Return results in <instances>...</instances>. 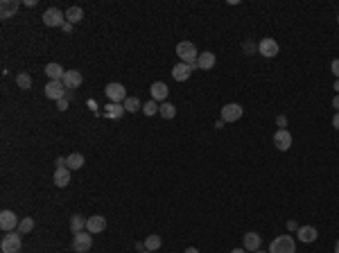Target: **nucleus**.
Wrapping results in <instances>:
<instances>
[{"label":"nucleus","mask_w":339,"mask_h":253,"mask_svg":"<svg viewBox=\"0 0 339 253\" xmlns=\"http://www.w3.org/2000/svg\"><path fill=\"white\" fill-rule=\"evenodd\" d=\"M192 72H195V66L176 64L174 68H172V77H174V82H186V79H190Z\"/></svg>","instance_id":"13"},{"label":"nucleus","mask_w":339,"mask_h":253,"mask_svg":"<svg viewBox=\"0 0 339 253\" xmlns=\"http://www.w3.org/2000/svg\"><path fill=\"white\" fill-rule=\"evenodd\" d=\"M276 122H278V127H281V129H285V127H287V118L285 116H278V120H276Z\"/></svg>","instance_id":"34"},{"label":"nucleus","mask_w":339,"mask_h":253,"mask_svg":"<svg viewBox=\"0 0 339 253\" xmlns=\"http://www.w3.org/2000/svg\"><path fill=\"white\" fill-rule=\"evenodd\" d=\"M18 7H20L18 0H2L0 2V16L2 18H12L14 14L18 12Z\"/></svg>","instance_id":"17"},{"label":"nucleus","mask_w":339,"mask_h":253,"mask_svg":"<svg viewBox=\"0 0 339 253\" xmlns=\"http://www.w3.org/2000/svg\"><path fill=\"white\" fill-rule=\"evenodd\" d=\"M52 179H54V186H57V188H66V186L70 183V169L68 168H57Z\"/></svg>","instance_id":"18"},{"label":"nucleus","mask_w":339,"mask_h":253,"mask_svg":"<svg viewBox=\"0 0 339 253\" xmlns=\"http://www.w3.org/2000/svg\"><path fill=\"white\" fill-rule=\"evenodd\" d=\"M46 75H48V79H50V82H61V79H64V75H66V70L59 64H48L46 66Z\"/></svg>","instance_id":"21"},{"label":"nucleus","mask_w":339,"mask_h":253,"mask_svg":"<svg viewBox=\"0 0 339 253\" xmlns=\"http://www.w3.org/2000/svg\"><path fill=\"white\" fill-rule=\"evenodd\" d=\"M18 224H20V219L14 210H2V213H0V228H2L5 233H14V231L18 228Z\"/></svg>","instance_id":"5"},{"label":"nucleus","mask_w":339,"mask_h":253,"mask_svg":"<svg viewBox=\"0 0 339 253\" xmlns=\"http://www.w3.org/2000/svg\"><path fill=\"white\" fill-rule=\"evenodd\" d=\"M335 91H339V79H337V82H335Z\"/></svg>","instance_id":"43"},{"label":"nucleus","mask_w":339,"mask_h":253,"mask_svg":"<svg viewBox=\"0 0 339 253\" xmlns=\"http://www.w3.org/2000/svg\"><path fill=\"white\" fill-rule=\"evenodd\" d=\"M104 93H106V98H109V102H113V104H120L127 100V88H124L122 84H118V82L106 84Z\"/></svg>","instance_id":"4"},{"label":"nucleus","mask_w":339,"mask_h":253,"mask_svg":"<svg viewBox=\"0 0 339 253\" xmlns=\"http://www.w3.org/2000/svg\"><path fill=\"white\" fill-rule=\"evenodd\" d=\"M124 113V106H120V104H106L104 106V116L106 118H113V120H116V118H120Z\"/></svg>","instance_id":"24"},{"label":"nucleus","mask_w":339,"mask_h":253,"mask_svg":"<svg viewBox=\"0 0 339 253\" xmlns=\"http://www.w3.org/2000/svg\"><path fill=\"white\" fill-rule=\"evenodd\" d=\"M186 253H199V249H195V247H190V249H186Z\"/></svg>","instance_id":"40"},{"label":"nucleus","mask_w":339,"mask_h":253,"mask_svg":"<svg viewBox=\"0 0 339 253\" xmlns=\"http://www.w3.org/2000/svg\"><path fill=\"white\" fill-rule=\"evenodd\" d=\"M333 127H335V129H339V111L335 113V118H333Z\"/></svg>","instance_id":"37"},{"label":"nucleus","mask_w":339,"mask_h":253,"mask_svg":"<svg viewBox=\"0 0 339 253\" xmlns=\"http://www.w3.org/2000/svg\"><path fill=\"white\" fill-rule=\"evenodd\" d=\"M269 253H296V242L292 235H278L269 244Z\"/></svg>","instance_id":"2"},{"label":"nucleus","mask_w":339,"mask_h":253,"mask_svg":"<svg viewBox=\"0 0 339 253\" xmlns=\"http://www.w3.org/2000/svg\"><path fill=\"white\" fill-rule=\"evenodd\" d=\"M337 20H339V18H337Z\"/></svg>","instance_id":"46"},{"label":"nucleus","mask_w":339,"mask_h":253,"mask_svg":"<svg viewBox=\"0 0 339 253\" xmlns=\"http://www.w3.org/2000/svg\"><path fill=\"white\" fill-rule=\"evenodd\" d=\"M86 219H88V217H82V215H72V217H70V231H72V233H79V231H84V228H86Z\"/></svg>","instance_id":"23"},{"label":"nucleus","mask_w":339,"mask_h":253,"mask_svg":"<svg viewBox=\"0 0 339 253\" xmlns=\"http://www.w3.org/2000/svg\"><path fill=\"white\" fill-rule=\"evenodd\" d=\"M242 244H244V247L242 249H247V251H260V244H262V237L258 233H254V231H251V233H247L244 235V240H242Z\"/></svg>","instance_id":"16"},{"label":"nucleus","mask_w":339,"mask_h":253,"mask_svg":"<svg viewBox=\"0 0 339 253\" xmlns=\"http://www.w3.org/2000/svg\"><path fill=\"white\" fill-rule=\"evenodd\" d=\"M274 145H276V150L287 152L289 147H292V134H289L287 129H278L274 134Z\"/></svg>","instance_id":"11"},{"label":"nucleus","mask_w":339,"mask_h":253,"mask_svg":"<svg viewBox=\"0 0 339 253\" xmlns=\"http://www.w3.org/2000/svg\"><path fill=\"white\" fill-rule=\"evenodd\" d=\"M32 228H34V219H32V217H25V219H20L18 233H30Z\"/></svg>","instance_id":"31"},{"label":"nucleus","mask_w":339,"mask_h":253,"mask_svg":"<svg viewBox=\"0 0 339 253\" xmlns=\"http://www.w3.org/2000/svg\"><path fill=\"white\" fill-rule=\"evenodd\" d=\"M287 228H289V231H299V226H296V221H289V224H287Z\"/></svg>","instance_id":"38"},{"label":"nucleus","mask_w":339,"mask_h":253,"mask_svg":"<svg viewBox=\"0 0 339 253\" xmlns=\"http://www.w3.org/2000/svg\"><path fill=\"white\" fill-rule=\"evenodd\" d=\"M330 70H333V75L339 79V59H335L333 64H330Z\"/></svg>","instance_id":"32"},{"label":"nucleus","mask_w":339,"mask_h":253,"mask_svg":"<svg viewBox=\"0 0 339 253\" xmlns=\"http://www.w3.org/2000/svg\"><path fill=\"white\" fill-rule=\"evenodd\" d=\"M150 93H152V100L154 102H165V98H168V84H163V82H154V84L150 86Z\"/></svg>","instance_id":"15"},{"label":"nucleus","mask_w":339,"mask_h":253,"mask_svg":"<svg viewBox=\"0 0 339 253\" xmlns=\"http://www.w3.org/2000/svg\"><path fill=\"white\" fill-rule=\"evenodd\" d=\"M61 30H64V32H68V34H70V32H72V23H68V20H66L64 25H61Z\"/></svg>","instance_id":"35"},{"label":"nucleus","mask_w":339,"mask_h":253,"mask_svg":"<svg viewBox=\"0 0 339 253\" xmlns=\"http://www.w3.org/2000/svg\"><path fill=\"white\" fill-rule=\"evenodd\" d=\"M335 253H339V240H337V244H335Z\"/></svg>","instance_id":"42"},{"label":"nucleus","mask_w":339,"mask_h":253,"mask_svg":"<svg viewBox=\"0 0 339 253\" xmlns=\"http://www.w3.org/2000/svg\"><path fill=\"white\" fill-rule=\"evenodd\" d=\"M84 163H86V161H84V156L75 152V154L68 156V163H66V168H68V169H82V168H84Z\"/></svg>","instance_id":"22"},{"label":"nucleus","mask_w":339,"mask_h":253,"mask_svg":"<svg viewBox=\"0 0 339 253\" xmlns=\"http://www.w3.org/2000/svg\"><path fill=\"white\" fill-rule=\"evenodd\" d=\"M122 106H124V111H129V113H136L138 109H143V106H140V100H138V98H127Z\"/></svg>","instance_id":"29"},{"label":"nucleus","mask_w":339,"mask_h":253,"mask_svg":"<svg viewBox=\"0 0 339 253\" xmlns=\"http://www.w3.org/2000/svg\"><path fill=\"white\" fill-rule=\"evenodd\" d=\"M20 247H23V242H20L18 233L5 235L2 242H0V251H2V253H20Z\"/></svg>","instance_id":"7"},{"label":"nucleus","mask_w":339,"mask_h":253,"mask_svg":"<svg viewBox=\"0 0 339 253\" xmlns=\"http://www.w3.org/2000/svg\"><path fill=\"white\" fill-rule=\"evenodd\" d=\"M143 113H145V116H156V113H158V102H154V100L145 102L143 104Z\"/></svg>","instance_id":"30"},{"label":"nucleus","mask_w":339,"mask_h":253,"mask_svg":"<svg viewBox=\"0 0 339 253\" xmlns=\"http://www.w3.org/2000/svg\"><path fill=\"white\" fill-rule=\"evenodd\" d=\"M254 253H267V251H254Z\"/></svg>","instance_id":"44"},{"label":"nucleus","mask_w":339,"mask_h":253,"mask_svg":"<svg viewBox=\"0 0 339 253\" xmlns=\"http://www.w3.org/2000/svg\"><path fill=\"white\" fill-rule=\"evenodd\" d=\"M143 253H154V251H143Z\"/></svg>","instance_id":"45"},{"label":"nucleus","mask_w":339,"mask_h":253,"mask_svg":"<svg viewBox=\"0 0 339 253\" xmlns=\"http://www.w3.org/2000/svg\"><path fill=\"white\" fill-rule=\"evenodd\" d=\"M16 84H18V88H23V91H30V88H32V77H30L27 72H20V75H16Z\"/></svg>","instance_id":"28"},{"label":"nucleus","mask_w":339,"mask_h":253,"mask_svg":"<svg viewBox=\"0 0 339 253\" xmlns=\"http://www.w3.org/2000/svg\"><path fill=\"white\" fill-rule=\"evenodd\" d=\"M66 88L64 82H48L46 84V98L48 100H54V102H59V100L66 98Z\"/></svg>","instance_id":"8"},{"label":"nucleus","mask_w":339,"mask_h":253,"mask_svg":"<svg viewBox=\"0 0 339 253\" xmlns=\"http://www.w3.org/2000/svg\"><path fill=\"white\" fill-rule=\"evenodd\" d=\"M57 109H59V111H68V98L59 100V102H57Z\"/></svg>","instance_id":"33"},{"label":"nucleus","mask_w":339,"mask_h":253,"mask_svg":"<svg viewBox=\"0 0 339 253\" xmlns=\"http://www.w3.org/2000/svg\"><path fill=\"white\" fill-rule=\"evenodd\" d=\"M215 54L213 52H199V59H197V68H202V70H210L213 66H215Z\"/></svg>","instance_id":"20"},{"label":"nucleus","mask_w":339,"mask_h":253,"mask_svg":"<svg viewBox=\"0 0 339 253\" xmlns=\"http://www.w3.org/2000/svg\"><path fill=\"white\" fill-rule=\"evenodd\" d=\"M231 253H247V249H233Z\"/></svg>","instance_id":"41"},{"label":"nucleus","mask_w":339,"mask_h":253,"mask_svg":"<svg viewBox=\"0 0 339 253\" xmlns=\"http://www.w3.org/2000/svg\"><path fill=\"white\" fill-rule=\"evenodd\" d=\"M242 113H244V109H242L240 104H235V102L224 104V106H222V120H224V122H235V120H240Z\"/></svg>","instance_id":"9"},{"label":"nucleus","mask_w":339,"mask_h":253,"mask_svg":"<svg viewBox=\"0 0 339 253\" xmlns=\"http://www.w3.org/2000/svg\"><path fill=\"white\" fill-rule=\"evenodd\" d=\"M161 244H163L161 235H150L145 240V251H156V249H161Z\"/></svg>","instance_id":"27"},{"label":"nucleus","mask_w":339,"mask_h":253,"mask_svg":"<svg viewBox=\"0 0 339 253\" xmlns=\"http://www.w3.org/2000/svg\"><path fill=\"white\" fill-rule=\"evenodd\" d=\"M158 113H161L165 120H172V118L176 116V106L174 104H170V102H163L161 106H158Z\"/></svg>","instance_id":"26"},{"label":"nucleus","mask_w":339,"mask_h":253,"mask_svg":"<svg viewBox=\"0 0 339 253\" xmlns=\"http://www.w3.org/2000/svg\"><path fill=\"white\" fill-rule=\"evenodd\" d=\"M43 23L48 27H61L66 23V14L61 9H57V7H50V9L43 12Z\"/></svg>","instance_id":"6"},{"label":"nucleus","mask_w":339,"mask_h":253,"mask_svg":"<svg viewBox=\"0 0 339 253\" xmlns=\"http://www.w3.org/2000/svg\"><path fill=\"white\" fill-rule=\"evenodd\" d=\"M176 54H179V59H181V64H188V66H195L197 68L199 52H197V48H195L192 41H181V43H176Z\"/></svg>","instance_id":"1"},{"label":"nucleus","mask_w":339,"mask_h":253,"mask_svg":"<svg viewBox=\"0 0 339 253\" xmlns=\"http://www.w3.org/2000/svg\"><path fill=\"white\" fill-rule=\"evenodd\" d=\"M106 228V219L102 217V215H93V217H88L86 219V231L91 235H95V233H102Z\"/></svg>","instance_id":"12"},{"label":"nucleus","mask_w":339,"mask_h":253,"mask_svg":"<svg viewBox=\"0 0 339 253\" xmlns=\"http://www.w3.org/2000/svg\"><path fill=\"white\" fill-rule=\"evenodd\" d=\"M255 50V46L254 43H244V52H247V54H251V52Z\"/></svg>","instance_id":"36"},{"label":"nucleus","mask_w":339,"mask_h":253,"mask_svg":"<svg viewBox=\"0 0 339 253\" xmlns=\"http://www.w3.org/2000/svg\"><path fill=\"white\" fill-rule=\"evenodd\" d=\"M66 18H68V23H79V20L84 18V12H82V7H70L68 12H66Z\"/></svg>","instance_id":"25"},{"label":"nucleus","mask_w":339,"mask_h":253,"mask_svg":"<svg viewBox=\"0 0 339 253\" xmlns=\"http://www.w3.org/2000/svg\"><path fill=\"white\" fill-rule=\"evenodd\" d=\"M64 86L68 88V91H72V88H79L82 86V72L79 70H66V75H64Z\"/></svg>","instance_id":"14"},{"label":"nucleus","mask_w":339,"mask_h":253,"mask_svg":"<svg viewBox=\"0 0 339 253\" xmlns=\"http://www.w3.org/2000/svg\"><path fill=\"white\" fill-rule=\"evenodd\" d=\"M258 52H260L262 57L271 59V57H276V54H278V43H276L271 36H265V39L258 43Z\"/></svg>","instance_id":"10"},{"label":"nucleus","mask_w":339,"mask_h":253,"mask_svg":"<svg viewBox=\"0 0 339 253\" xmlns=\"http://www.w3.org/2000/svg\"><path fill=\"white\" fill-rule=\"evenodd\" d=\"M93 247V235L88 231H79L72 237V251L75 253H88Z\"/></svg>","instance_id":"3"},{"label":"nucleus","mask_w":339,"mask_h":253,"mask_svg":"<svg viewBox=\"0 0 339 253\" xmlns=\"http://www.w3.org/2000/svg\"><path fill=\"white\" fill-rule=\"evenodd\" d=\"M333 106L339 111V93H337V95H335V100H333Z\"/></svg>","instance_id":"39"},{"label":"nucleus","mask_w":339,"mask_h":253,"mask_svg":"<svg viewBox=\"0 0 339 253\" xmlns=\"http://www.w3.org/2000/svg\"><path fill=\"white\" fill-rule=\"evenodd\" d=\"M296 235H299V240L305 242V244H310V242H314L317 237H319V233H317V228L314 226H299Z\"/></svg>","instance_id":"19"}]
</instances>
